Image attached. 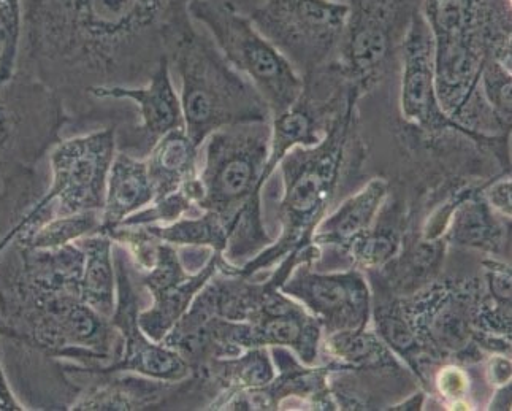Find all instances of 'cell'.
Instances as JSON below:
<instances>
[{"label": "cell", "mask_w": 512, "mask_h": 411, "mask_svg": "<svg viewBox=\"0 0 512 411\" xmlns=\"http://www.w3.org/2000/svg\"><path fill=\"white\" fill-rule=\"evenodd\" d=\"M376 323L381 340L416 369L421 343L411 316L402 307H390L376 315Z\"/></svg>", "instance_id": "obj_26"}, {"label": "cell", "mask_w": 512, "mask_h": 411, "mask_svg": "<svg viewBox=\"0 0 512 411\" xmlns=\"http://www.w3.org/2000/svg\"><path fill=\"white\" fill-rule=\"evenodd\" d=\"M248 16L306 77L340 50L348 5L344 0H265Z\"/></svg>", "instance_id": "obj_9"}, {"label": "cell", "mask_w": 512, "mask_h": 411, "mask_svg": "<svg viewBox=\"0 0 512 411\" xmlns=\"http://www.w3.org/2000/svg\"><path fill=\"white\" fill-rule=\"evenodd\" d=\"M424 0H346L340 70L359 96L381 80Z\"/></svg>", "instance_id": "obj_8"}, {"label": "cell", "mask_w": 512, "mask_h": 411, "mask_svg": "<svg viewBox=\"0 0 512 411\" xmlns=\"http://www.w3.org/2000/svg\"><path fill=\"white\" fill-rule=\"evenodd\" d=\"M487 288L498 308L511 310V269L500 262H484Z\"/></svg>", "instance_id": "obj_31"}, {"label": "cell", "mask_w": 512, "mask_h": 411, "mask_svg": "<svg viewBox=\"0 0 512 411\" xmlns=\"http://www.w3.org/2000/svg\"><path fill=\"white\" fill-rule=\"evenodd\" d=\"M26 410L21 404L15 392H13L10 381H8L7 372H5L4 361L0 354V411H21Z\"/></svg>", "instance_id": "obj_34"}, {"label": "cell", "mask_w": 512, "mask_h": 411, "mask_svg": "<svg viewBox=\"0 0 512 411\" xmlns=\"http://www.w3.org/2000/svg\"><path fill=\"white\" fill-rule=\"evenodd\" d=\"M359 94L349 89L348 100L330 124L324 139L313 146H295L279 162L284 193L279 202L281 237L260 251L245 266L229 269V275L251 278L284 258L306 262L314 251L308 248L316 227L337 191L341 170L354 139V120Z\"/></svg>", "instance_id": "obj_5"}, {"label": "cell", "mask_w": 512, "mask_h": 411, "mask_svg": "<svg viewBox=\"0 0 512 411\" xmlns=\"http://www.w3.org/2000/svg\"><path fill=\"white\" fill-rule=\"evenodd\" d=\"M398 239L387 232L368 231L349 246L352 256L362 266H379L397 253Z\"/></svg>", "instance_id": "obj_30"}, {"label": "cell", "mask_w": 512, "mask_h": 411, "mask_svg": "<svg viewBox=\"0 0 512 411\" xmlns=\"http://www.w3.org/2000/svg\"><path fill=\"white\" fill-rule=\"evenodd\" d=\"M438 388L446 399L460 400L468 389V378L462 370L457 367H446L438 375Z\"/></svg>", "instance_id": "obj_32"}, {"label": "cell", "mask_w": 512, "mask_h": 411, "mask_svg": "<svg viewBox=\"0 0 512 411\" xmlns=\"http://www.w3.org/2000/svg\"><path fill=\"white\" fill-rule=\"evenodd\" d=\"M224 254L214 251L197 273H189L180 254L170 243L157 242L153 266L138 278L140 286L150 291L153 304L142 310L138 321L151 340L161 343L176 323L186 315L195 297L221 270Z\"/></svg>", "instance_id": "obj_12"}, {"label": "cell", "mask_w": 512, "mask_h": 411, "mask_svg": "<svg viewBox=\"0 0 512 411\" xmlns=\"http://www.w3.org/2000/svg\"><path fill=\"white\" fill-rule=\"evenodd\" d=\"M191 0H21L18 69L56 94L70 124L92 120L100 86H142L192 24Z\"/></svg>", "instance_id": "obj_1"}, {"label": "cell", "mask_w": 512, "mask_h": 411, "mask_svg": "<svg viewBox=\"0 0 512 411\" xmlns=\"http://www.w3.org/2000/svg\"><path fill=\"white\" fill-rule=\"evenodd\" d=\"M482 196L495 212L511 218V180L509 178L495 181L492 186L486 189V193H482Z\"/></svg>", "instance_id": "obj_33"}, {"label": "cell", "mask_w": 512, "mask_h": 411, "mask_svg": "<svg viewBox=\"0 0 512 411\" xmlns=\"http://www.w3.org/2000/svg\"><path fill=\"white\" fill-rule=\"evenodd\" d=\"M0 319L7 337L32 350L77 364H110L121 335L78 292L51 289L21 272L12 251L0 254Z\"/></svg>", "instance_id": "obj_2"}, {"label": "cell", "mask_w": 512, "mask_h": 411, "mask_svg": "<svg viewBox=\"0 0 512 411\" xmlns=\"http://www.w3.org/2000/svg\"><path fill=\"white\" fill-rule=\"evenodd\" d=\"M279 289L302 302L329 334L367 327L370 289L360 273H318L300 262Z\"/></svg>", "instance_id": "obj_15"}, {"label": "cell", "mask_w": 512, "mask_h": 411, "mask_svg": "<svg viewBox=\"0 0 512 411\" xmlns=\"http://www.w3.org/2000/svg\"><path fill=\"white\" fill-rule=\"evenodd\" d=\"M325 353L344 367L392 364V354L379 335L367 332L365 327L330 334L325 342Z\"/></svg>", "instance_id": "obj_24"}, {"label": "cell", "mask_w": 512, "mask_h": 411, "mask_svg": "<svg viewBox=\"0 0 512 411\" xmlns=\"http://www.w3.org/2000/svg\"><path fill=\"white\" fill-rule=\"evenodd\" d=\"M85 253L81 275V299L99 315L110 319L116 304L115 262L113 240L104 234L88 235L77 240Z\"/></svg>", "instance_id": "obj_21"}, {"label": "cell", "mask_w": 512, "mask_h": 411, "mask_svg": "<svg viewBox=\"0 0 512 411\" xmlns=\"http://www.w3.org/2000/svg\"><path fill=\"white\" fill-rule=\"evenodd\" d=\"M481 94L490 112L501 126H511V69L495 58L484 62L481 72Z\"/></svg>", "instance_id": "obj_28"}, {"label": "cell", "mask_w": 512, "mask_h": 411, "mask_svg": "<svg viewBox=\"0 0 512 411\" xmlns=\"http://www.w3.org/2000/svg\"><path fill=\"white\" fill-rule=\"evenodd\" d=\"M169 61L180 75L184 131L195 145L202 146L224 127L272 121L253 83L230 66L210 35L194 24L173 43Z\"/></svg>", "instance_id": "obj_6"}, {"label": "cell", "mask_w": 512, "mask_h": 411, "mask_svg": "<svg viewBox=\"0 0 512 411\" xmlns=\"http://www.w3.org/2000/svg\"><path fill=\"white\" fill-rule=\"evenodd\" d=\"M118 123L62 139L48 156L50 186L42 197L51 215L104 210L108 173L118 151Z\"/></svg>", "instance_id": "obj_10"}, {"label": "cell", "mask_w": 512, "mask_h": 411, "mask_svg": "<svg viewBox=\"0 0 512 411\" xmlns=\"http://www.w3.org/2000/svg\"><path fill=\"white\" fill-rule=\"evenodd\" d=\"M102 213L83 212L77 215L54 216L29 234L16 235V242L31 248H59L88 235L99 234Z\"/></svg>", "instance_id": "obj_25"}, {"label": "cell", "mask_w": 512, "mask_h": 411, "mask_svg": "<svg viewBox=\"0 0 512 411\" xmlns=\"http://www.w3.org/2000/svg\"><path fill=\"white\" fill-rule=\"evenodd\" d=\"M270 139L272 121L224 127L205 140L199 175L203 196L195 207L224 223L229 232L224 256L235 267L245 266L273 243L260 212Z\"/></svg>", "instance_id": "obj_4"}, {"label": "cell", "mask_w": 512, "mask_h": 411, "mask_svg": "<svg viewBox=\"0 0 512 411\" xmlns=\"http://www.w3.org/2000/svg\"><path fill=\"white\" fill-rule=\"evenodd\" d=\"M89 96L100 102L130 100L137 105L140 121L135 126H118V150L137 158L150 153L165 134L184 127L183 107L173 85L169 58L162 59L145 85L100 86L92 88Z\"/></svg>", "instance_id": "obj_14"}, {"label": "cell", "mask_w": 512, "mask_h": 411, "mask_svg": "<svg viewBox=\"0 0 512 411\" xmlns=\"http://www.w3.org/2000/svg\"><path fill=\"white\" fill-rule=\"evenodd\" d=\"M402 86L400 107L409 123L424 131H457L471 139H481L446 115L436 96L433 35L421 12L414 15L402 48Z\"/></svg>", "instance_id": "obj_16"}, {"label": "cell", "mask_w": 512, "mask_h": 411, "mask_svg": "<svg viewBox=\"0 0 512 411\" xmlns=\"http://www.w3.org/2000/svg\"><path fill=\"white\" fill-rule=\"evenodd\" d=\"M322 112L313 108V94L303 81V91L299 99L286 112L272 118V139H270V156L265 166L262 181L267 183L273 172L278 169L279 162L283 161L295 146L318 145L324 135L329 131L322 121ZM335 120V118H333Z\"/></svg>", "instance_id": "obj_20"}, {"label": "cell", "mask_w": 512, "mask_h": 411, "mask_svg": "<svg viewBox=\"0 0 512 411\" xmlns=\"http://www.w3.org/2000/svg\"><path fill=\"white\" fill-rule=\"evenodd\" d=\"M192 20L207 27L230 66L253 83L273 116L286 112L303 91V77L270 40L260 34L249 16L230 0H191Z\"/></svg>", "instance_id": "obj_7"}, {"label": "cell", "mask_w": 512, "mask_h": 411, "mask_svg": "<svg viewBox=\"0 0 512 411\" xmlns=\"http://www.w3.org/2000/svg\"><path fill=\"white\" fill-rule=\"evenodd\" d=\"M142 227L146 234L161 242L173 246L210 248L222 254L226 251L229 240L226 226L211 212H203L197 218H180L172 224H148Z\"/></svg>", "instance_id": "obj_23"}, {"label": "cell", "mask_w": 512, "mask_h": 411, "mask_svg": "<svg viewBox=\"0 0 512 411\" xmlns=\"http://www.w3.org/2000/svg\"><path fill=\"white\" fill-rule=\"evenodd\" d=\"M424 400V394L419 392V394H414L411 399L405 400L402 404L395 405V407H392V410H421Z\"/></svg>", "instance_id": "obj_36"}, {"label": "cell", "mask_w": 512, "mask_h": 411, "mask_svg": "<svg viewBox=\"0 0 512 411\" xmlns=\"http://www.w3.org/2000/svg\"><path fill=\"white\" fill-rule=\"evenodd\" d=\"M387 194V181L381 178L371 180L359 193L344 200L332 215L321 219L311 240L319 245L349 248L359 237L370 231Z\"/></svg>", "instance_id": "obj_18"}, {"label": "cell", "mask_w": 512, "mask_h": 411, "mask_svg": "<svg viewBox=\"0 0 512 411\" xmlns=\"http://www.w3.org/2000/svg\"><path fill=\"white\" fill-rule=\"evenodd\" d=\"M490 373H492L495 385H506L511 381V362L503 358H495L490 365Z\"/></svg>", "instance_id": "obj_35"}, {"label": "cell", "mask_w": 512, "mask_h": 411, "mask_svg": "<svg viewBox=\"0 0 512 411\" xmlns=\"http://www.w3.org/2000/svg\"><path fill=\"white\" fill-rule=\"evenodd\" d=\"M154 202V189L146 161L126 151H116L108 173L102 223L99 234L107 235L129 216Z\"/></svg>", "instance_id": "obj_17"}, {"label": "cell", "mask_w": 512, "mask_h": 411, "mask_svg": "<svg viewBox=\"0 0 512 411\" xmlns=\"http://www.w3.org/2000/svg\"><path fill=\"white\" fill-rule=\"evenodd\" d=\"M62 370L75 386L70 410H165L173 400L192 394L191 378L169 383L127 372H102L96 364L83 365L61 359Z\"/></svg>", "instance_id": "obj_13"}, {"label": "cell", "mask_w": 512, "mask_h": 411, "mask_svg": "<svg viewBox=\"0 0 512 411\" xmlns=\"http://www.w3.org/2000/svg\"><path fill=\"white\" fill-rule=\"evenodd\" d=\"M115 262L116 304L111 315V326L121 335V353L110 364H96L102 372H130L154 380L178 383L191 377L189 362L178 351L164 343L154 342L143 332L138 315L140 281L134 273V261L123 245L113 246Z\"/></svg>", "instance_id": "obj_11"}, {"label": "cell", "mask_w": 512, "mask_h": 411, "mask_svg": "<svg viewBox=\"0 0 512 411\" xmlns=\"http://www.w3.org/2000/svg\"><path fill=\"white\" fill-rule=\"evenodd\" d=\"M69 124L59 97L29 73L0 86V242L48 191L45 164Z\"/></svg>", "instance_id": "obj_3"}, {"label": "cell", "mask_w": 512, "mask_h": 411, "mask_svg": "<svg viewBox=\"0 0 512 411\" xmlns=\"http://www.w3.org/2000/svg\"><path fill=\"white\" fill-rule=\"evenodd\" d=\"M199 151L200 146L192 142L184 127L157 140L145 159L154 200L180 191L186 183L199 177Z\"/></svg>", "instance_id": "obj_19"}, {"label": "cell", "mask_w": 512, "mask_h": 411, "mask_svg": "<svg viewBox=\"0 0 512 411\" xmlns=\"http://www.w3.org/2000/svg\"><path fill=\"white\" fill-rule=\"evenodd\" d=\"M449 240L455 245L490 250L498 245L500 227L484 196L468 193L459 200Z\"/></svg>", "instance_id": "obj_22"}, {"label": "cell", "mask_w": 512, "mask_h": 411, "mask_svg": "<svg viewBox=\"0 0 512 411\" xmlns=\"http://www.w3.org/2000/svg\"><path fill=\"white\" fill-rule=\"evenodd\" d=\"M21 37H23L21 0H0V86L7 83L18 69Z\"/></svg>", "instance_id": "obj_27"}, {"label": "cell", "mask_w": 512, "mask_h": 411, "mask_svg": "<svg viewBox=\"0 0 512 411\" xmlns=\"http://www.w3.org/2000/svg\"><path fill=\"white\" fill-rule=\"evenodd\" d=\"M195 207L194 200L184 189L154 200L151 207L142 208L124 221L123 226H148V224H172Z\"/></svg>", "instance_id": "obj_29"}]
</instances>
